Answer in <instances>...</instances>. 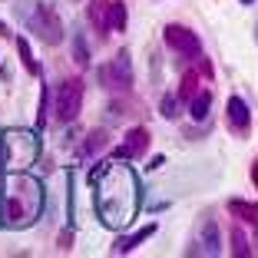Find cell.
Listing matches in <instances>:
<instances>
[{"instance_id":"obj_1","label":"cell","mask_w":258,"mask_h":258,"mask_svg":"<svg viewBox=\"0 0 258 258\" xmlns=\"http://www.w3.org/2000/svg\"><path fill=\"white\" fill-rule=\"evenodd\" d=\"M93 179H99L96 185V215L103 219V225L119 228L129 225L133 215L139 212V179L129 166H103L93 172Z\"/></svg>"},{"instance_id":"obj_2","label":"cell","mask_w":258,"mask_h":258,"mask_svg":"<svg viewBox=\"0 0 258 258\" xmlns=\"http://www.w3.org/2000/svg\"><path fill=\"white\" fill-rule=\"evenodd\" d=\"M43 212V189L33 175H17L10 182V196L4 202V225L7 228H23L33 225Z\"/></svg>"},{"instance_id":"obj_3","label":"cell","mask_w":258,"mask_h":258,"mask_svg":"<svg viewBox=\"0 0 258 258\" xmlns=\"http://www.w3.org/2000/svg\"><path fill=\"white\" fill-rule=\"evenodd\" d=\"M27 30L37 33V37L43 40L46 46H60V43H63V37H67L60 14H56L50 4H37V10L27 17Z\"/></svg>"},{"instance_id":"obj_4","label":"cell","mask_w":258,"mask_h":258,"mask_svg":"<svg viewBox=\"0 0 258 258\" xmlns=\"http://www.w3.org/2000/svg\"><path fill=\"white\" fill-rule=\"evenodd\" d=\"M83 109V83L80 80H63L53 93V116L56 122H73Z\"/></svg>"},{"instance_id":"obj_5","label":"cell","mask_w":258,"mask_h":258,"mask_svg":"<svg viewBox=\"0 0 258 258\" xmlns=\"http://www.w3.org/2000/svg\"><path fill=\"white\" fill-rule=\"evenodd\" d=\"M162 40H166V46L172 53H179V60H199V56H202V40H199V33H192L182 23H169L166 30H162Z\"/></svg>"},{"instance_id":"obj_6","label":"cell","mask_w":258,"mask_h":258,"mask_svg":"<svg viewBox=\"0 0 258 258\" xmlns=\"http://www.w3.org/2000/svg\"><path fill=\"white\" fill-rule=\"evenodd\" d=\"M99 80L106 83V90H129L133 86V63H129L126 50H119L109 67H99Z\"/></svg>"},{"instance_id":"obj_7","label":"cell","mask_w":258,"mask_h":258,"mask_svg":"<svg viewBox=\"0 0 258 258\" xmlns=\"http://www.w3.org/2000/svg\"><path fill=\"white\" fill-rule=\"evenodd\" d=\"M146 149H149V129L136 126V129H129V133H126V143L113 149V156H116V159H139Z\"/></svg>"},{"instance_id":"obj_8","label":"cell","mask_w":258,"mask_h":258,"mask_svg":"<svg viewBox=\"0 0 258 258\" xmlns=\"http://www.w3.org/2000/svg\"><path fill=\"white\" fill-rule=\"evenodd\" d=\"M225 119H228V129H232V133H248V126H251L248 103H245L242 96H228V103H225Z\"/></svg>"},{"instance_id":"obj_9","label":"cell","mask_w":258,"mask_h":258,"mask_svg":"<svg viewBox=\"0 0 258 258\" xmlns=\"http://www.w3.org/2000/svg\"><path fill=\"white\" fill-rule=\"evenodd\" d=\"M156 228H159V225L152 222V225H143L139 232H133V235H122V238H116V245H113V255H126V251H133L139 242H146V238H152V235H156Z\"/></svg>"},{"instance_id":"obj_10","label":"cell","mask_w":258,"mask_h":258,"mask_svg":"<svg viewBox=\"0 0 258 258\" xmlns=\"http://www.w3.org/2000/svg\"><path fill=\"white\" fill-rule=\"evenodd\" d=\"M228 212H232V219H238V222H245V225H255L258 228V202L228 199Z\"/></svg>"},{"instance_id":"obj_11","label":"cell","mask_w":258,"mask_h":258,"mask_svg":"<svg viewBox=\"0 0 258 258\" xmlns=\"http://www.w3.org/2000/svg\"><path fill=\"white\" fill-rule=\"evenodd\" d=\"M106 14H109V0H90V10H86V17H90V23L96 27L103 37L109 33V23H106Z\"/></svg>"},{"instance_id":"obj_12","label":"cell","mask_w":258,"mask_h":258,"mask_svg":"<svg viewBox=\"0 0 258 258\" xmlns=\"http://www.w3.org/2000/svg\"><path fill=\"white\" fill-rule=\"evenodd\" d=\"M17 56H20V63L27 67V73H30V76H43V67L37 63V56H33L30 40H27V37H17Z\"/></svg>"},{"instance_id":"obj_13","label":"cell","mask_w":258,"mask_h":258,"mask_svg":"<svg viewBox=\"0 0 258 258\" xmlns=\"http://www.w3.org/2000/svg\"><path fill=\"white\" fill-rule=\"evenodd\" d=\"M209 109H212V90H199L196 99L189 103V116L196 122H205L209 119Z\"/></svg>"},{"instance_id":"obj_14","label":"cell","mask_w":258,"mask_h":258,"mask_svg":"<svg viewBox=\"0 0 258 258\" xmlns=\"http://www.w3.org/2000/svg\"><path fill=\"white\" fill-rule=\"evenodd\" d=\"M202 251L205 255H222V238H219V225L212 219L202 225Z\"/></svg>"},{"instance_id":"obj_15","label":"cell","mask_w":258,"mask_h":258,"mask_svg":"<svg viewBox=\"0 0 258 258\" xmlns=\"http://www.w3.org/2000/svg\"><path fill=\"white\" fill-rule=\"evenodd\" d=\"M106 23H109V30H126V23H129V14H126V4L122 0H113L109 4V14H106Z\"/></svg>"},{"instance_id":"obj_16","label":"cell","mask_w":258,"mask_h":258,"mask_svg":"<svg viewBox=\"0 0 258 258\" xmlns=\"http://www.w3.org/2000/svg\"><path fill=\"white\" fill-rule=\"evenodd\" d=\"M196 93H199V73L189 70V73L182 76V83H179V93H175V96H179V103H192Z\"/></svg>"},{"instance_id":"obj_17","label":"cell","mask_w":258,"mask_h":258,"mask_svg":"<svg viewBox=\"0 0 258 258\" xmlns=\"http://www.w3.org/2000/svg\"><path fill=\"white\" fill-rule=\"evenodd\" d=\"M50 113H53V90H50V86H43V93H40V113H37V129H43L46 122H50Z\"/></svg>"},{"instance_id":"obj_18","label":"cell","mask_w":258,"mask_h":258,"mask_svg":"<svg viewBox=\"0 0 258 258\" xmlns=\"http://www.w3.org/2000/svg\"><path fill=\"white\" fill-rule=\"evenodd\" d=\"M73 60L80 67H90V46H86L83 30H73Z\"/></svg>"},{"instance_id":"obj_19","label":"cell","mask_w":258,"mask_h":258,"mask_svg":"<svg viewBox=\"0 0 258 258\" xmlns=\"http://www.w3.org/2000/svg\"><path fill=\"white\" fill-rule=\"evenodd\" d=\"M228 242H232V255H235V258H248L251 255L248 238H245L242 228H232V232H228Z\"/></svg>"},{"instance_id":"obj_20","label":"cell","mask_w":258,"mask_h":258,"mask_svg":"<svg viewBox=\"0 0 258 258\" xmlns=\"http://www.w3.org/2000/svg\"><path fill=\"white\" fill-rule=\"evenodd\" d=\"M106 149V133H103V129H96V133H90V136H86V152H90V156H96V152H103Z\"/></svg>"},{"instance_id":"obj_21","label":"cell","mask_w":258,"mask_h":258,"mask_svg":"<svg viewBox=\"0 0 258 258\" xmlns=\"http://www.w3.org/2000/svg\"><path fill=\"white\" fill-rule=\"evenodd\" d=\"M159 109H162V116H166V119H179V96H175V93H166Z\"/></svg>"},{"instance_id":"obj_22","label":"cell","mask_w":258,"mask_h":258,"mask_svg":"<svg viewBox=\"0 0 258 258\" xmlns=\"http://www.w3.org/2000/svg\"><path fill=\"white\" fill-rule=\"evenodd\" d=\"M33 10H37V0H17V7H14V14L20 17L23 23H27V17H30Z\"/></svg>"},{"instance_id":"obj_23","label":"cell","mask_w":258,"mask_h":258,"mask_svg":"<svg viewBox=\"0 0 258 258\" xmlns=\"http://www.w3.org/2000/svg\"><path fill=\"white\" fill-rule=\"evenodd\" d=\"M70 238H73V232H70V228H67V232H63V235H60V248H63V251L70 248Z\"/></svg>"},{"instance_id":"obj_24","label":"cell","mask_w":258,"mask_h":258,"mask_svg":"<svg viewBox=\"0 0 258 258\" xmlns=\"http://www.w3.org/2000/svg\"><path fill=\"white\" fill-rule=\"evenodd\" d=\"M251 182H255V189H258V159L251 162Z\"/></svg>"},{"instance_id":"obj_25","label":"cell","mask_w":258,"mask_h":258,"mask_svg":"<svg viewBox=\"0 0 258 258\" xmlns=\"http://www.w3.org/2000/svg\"><path fill=\"white\" fill-rule=\"evenodd\" d=\"M0 37H10V27H7L4 20H0Z\"/></svg>"},{"instance_id":"obj_26","label":"cell","mask_w":258,"mask_h":258,"mask_svg":"<svg viewBox=\"0 0 258 258\" xmlns=\"http://www.w3.org/2000/svg\"><path fill=\"white\" fill-rule=\"evenodd\" d=\"M242 4H255V0H242Z\"/></svg>"},{"instance_id":"obj_27","label":"cell","mask_w":258,"mask_h":258,"mask_svg":"<svg viewBox=\"0 0 258 258\" xmlns=\"http://www.w3.org/2000/svg\"><path fill=\"white\" fill-rule=\"evenodd\" d=\"M255 37H258V27H255Z\"/></svg>"}]
</instances>
